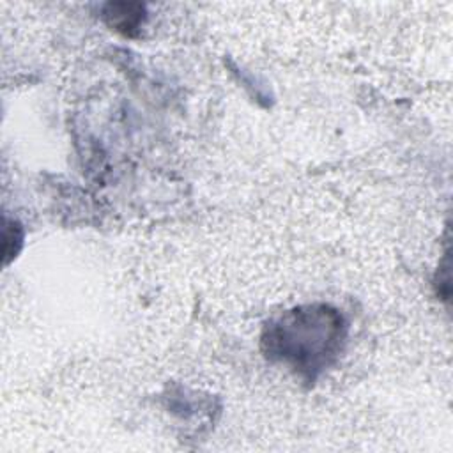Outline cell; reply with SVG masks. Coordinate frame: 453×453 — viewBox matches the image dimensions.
I'll use <instances>...</instances> for the list:
<instances>
[{"mask_svg":"<svg viewBox=\"0 0 453 453\" xmlns=\"http://www.w3.org/2000/svg\"><path fill=\"white\" fill-rule=\"evenodd\" d=\"M343 338L345 324L334 308L306 304L273 319L264 327L262 349L271 361L313 380L338 356Z\"/></svg>","mask_w":453,"mask_h":453,"instance_id":"cell-1","label":"cell"},{"mask_svg":"<svg viewBox=\"0 0 453 453\" xmlns=\"http://www.w3.org/2000/svg\"><path fill=\"white\" fill-rule=\"evenodd\" d=\"M104 18L115 30L133 35V30H136L145 18V9L140 4H108L104 7Z\"/></svg>","mask_w":453,"mask_h":453,"instance_id":"cell-2","label":"cell"}]
</instances>
